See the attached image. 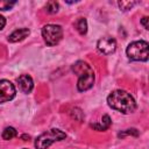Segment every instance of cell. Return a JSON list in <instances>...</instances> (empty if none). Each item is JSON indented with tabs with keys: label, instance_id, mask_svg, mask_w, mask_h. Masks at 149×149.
<instances>
[{
	"label": "cell",
	"instance_id": "cell-1",
	"mask_svg": "<svg viewBox=\"0 0 149 149\" xmlns=\"http://www.w3.org/2000/svg\"><path fill=\"white\" fill-rule=\"evenodd\" d=\"M107 102L109 107L123 114L133 113L136 109V102L134 98L123 90H115L111 92V94L107 97Z\"/></svg>",
	"mask_w": 149,
	"mask_h": 149
},
{
	"label": "cell",
	"instance_id": "cell-2",
	"mask_svg": "<svg viewBox=\"0 0 149 149\" xmlns=\"http://www.w3.org/2000/svg\"><path fill=\"white\" fill-rule=\"evenodd\" d=\"M72 71L79 77L77 83V88L80 92L90 90L94 84V72L93 69L84 61H78L72 65Z\"/></svg>",
	"mask_w": 149,
	"mask_h": 149
},
{
	"label": "cell",
	"instance_id": "cell-3",
	"mask_svg": "<svg viewBox=\"0 0 149 149\" xmlns=\"http://www.w3.org/2000/svg\"><path fill=\"white\" fill-rule=\"evenodd\" d=\"M126 54L130 61L146 62L149 56V44L146 41H135L132 42L126 50Z\"/></svg>",
	"mask_w": 149,
	"mask_h": 149
},
{
	"label": "cell",
	"instance_id": "cell-4",
	"mask_svg": "<svg viewBox=\"0 0 149 149\" xmlns=\"http://www.w3.org/2000/svg\"><path fill=\"white\" fill-rule=\"evenodd\" d=\"M65 133L62 132L61 129L57 128H52L43 134H41L36 141H35V147L36 149H47L48 147H50L54 142L56 141H61L63 139H65Z\"/></svg>",
	"mask_w": 149,
	"mask_h": 149
},
{
	"label": "cell",
	"instance_id": "cell-5",
	"mask_svg": "<svg viewBox=\"0 0 149 149\" xmlns=\"http://www.w3.org/2000/svg\"><path fill=\"white\" fill-rule=\"evenodd\" d=\"M42 37L48 45H56L63 37V29L58 24H45L42 28Z\"/></svg>",
	"mask_w": 149,
	"mask_h": 149
},
{
	"label": "cell",
	"instance_id": "cell-6",
	"mask_svg": "<svg viewBox=\"0 0 149 149\" xmlns=\"http://www.w3.org/2000/svg\"><path fill=\"white\" fill-rule=\"evenodd\" d=\"M15 93H16L15 86L9 80L6 79L0 80V104L12 100L15 97Z\"/></svg>",
	"mask_w": 149,
	"mask_h": 149
},
{
	"label": "cell",
	"instance_id": "cell-7",
	"mask_svg": "<svg viewBox=\"0 0 149 149\" xmlns=\"http://www.w3.org/2000/svg\"><path fill=\"white\" fill-rule=\"evenodd\" d=\"M97 48L98 50L104 54V55H109V54H113L116 49V41L113 38V37H109V36H106V37H102L98 41L97 43Z\"/></svg>",
	"mask_w": 149,
	"mask_h": 149
},
{
	"label": "cell",
	"instance_id": "cell-8",
	"mask_svg": "<svg viewBox=\"0 0 149 149\" xmlns=\"http://www.w3.org/2000/svg\"><path fill=\"white\" fill-rule=\"evenodd\" d=\"M17 84H19L20 90H21L23 93H29V92H31V90H33V87H34L33 78H31L29 74H21V76L17 78Z\"/></svg>",
	"mask_w": 149,
	"mask_h": 149
},
{
	"label": "cell",
	"instance_id": "cell-9",
	"mask_svg": "<svg viewBox=\"0 0 149 149\" xmlns=\"http://www.w3.org/2000/svg\"><path fill=\"white\" fill-rule=\"evenodd\" d=\"M28 35H29V29L28 28H20V29L14 30L8 36V41L13 42V43L14 42H19V41H22L23 38H26Z\"/></svg>",
	"mask_w": 149,
	"mask_h": 149
},
{
	"label": "cell",
	"instance_id": "cell-10",
	"mask_svg": "<svg viewBox=\"0 0 149 149\" xmlns=\"http://www.w3.org/2000/svg\"><path fill=\"white\" fill-rule=\"evenodd\" d=\"M111 123H112L111 118H109L107 114H105V115L102 116V119H101V121H100V122H98V123H92V125H91V127H92L93 129H95V130L102 132V130L108 129V128H109V126H111Z\"/></svg>",
	"mask_w": 149,
	"mask_h": 149
},
{
	"label": "cell",
	"instance_id": "cell-11",
	"mask_svg": "<svg viewBox=\"0 0 149 149\" xmlns=\"http://www.w3.org/2000/svg\"><path fill=\"white\" fill-rule=\"evenodd\" d=\"M74 27H76V29L78 30V33H79L80 35H85L86 31H87V21H86V19L79 17V19L76 21Z\"/></svg>",
	"mask_w": 149,
	"mask_h": 149
},
{
	"label": "cell",
	"instance_id": "cell-12",
	"mask_svg": "<svg viewBox=\"0 0 149 149\" xmlns=\"http://www.w3.org/2000/svg\"><path fill=\"white\" fill-rule=\"evenodd\" d=\"M16 134H17V132H16V129L14 127H6L3 129V132H2V139L6 140V141L12 140V139H14L16 136Z\"/></svg>",
	"mask_w": 149,
	"mask_h": 149
},
{
	"label": "cell",
	"instance_id": "cell-13",
	"mask_svg": "<svg viewBox=\"0 0 149 149\" xmlns=\"http://www.w3.org/2000/svg\"><path fill=\"white\" fill-rule=\"evenodd\" d=\"M58 7H59L58 6V2H56V1H49L45 5V10L48 13H50V14H55V13L58 12Z\"/></svg>",
	"mask_w": 149,
	"mask_h": 149
},
{
	"label": "cell",
	"instance_id": "cell-14",
	"mask_svg": "<svg viewBox=\"0 0 149 149\" xmlns=\"http://www.w3.org/2000/svg\"><path fill=\"white\" fill-rule=\"evenodd\" d=\"M135 3H136L135 1H125V0H121V1L118 2V5H119L121 10H129V9L133 8V6Z\"/></svg>",
	"mask_w": 149,
	"mask_h": 149
},
{
	"label": "cell",
	"instance_id": "cell-15",
	"mask_svg": "<svg viewBox=\"0 0 149 149\" xmlns=\"http://www.w3.org/2000/svg\"><path fill=\"white\" fill-rule=\"evenodd\" d=\"M15 3H16V1H10V0H0V9H1V10L10 9Z\"/></svg>",
	"mask_w": 149,
	"mask_h": 149
},
{
	"label": "cell",
	"instance_id": "cell-16",
	"mask_svg": "<svg viewBox=\"0 0 149 149\" xmlns=\"http://www.w3.org/2000/svg\"><path fill=\"white\" fill-rule=\"evenodd\" d=\"M71 116L76 120H78V121H81L84 119V113L81 112L80 108H73L71 111Z\"/></svg>",
	"mask_w": 149,
	"mask_h": 149
},
{
	"label": "cell",
	"instance_id": "cell-17",
	"mask_svg": "<svg viewBox=\"0 0 149 149\" xmlns=\"http://www.w3.org/2000/svg\"><path fill=\"white\" fill-rule=\"evenodd\" d=\"M126 135H134V136H137L139 135V132L136 129H127L126 132H122L119 134V137H123Z\"/></svg>",
	"mask_w": 149,
	"mask_h": 149
},
{
	"label": "cell",
	"instance_id": "cell-18",
	"mask_svg": "<svg viewBox=\"0 0 149 149\" xmlns=\"http://www.w3.org/2000/svg\"><path fill=\"white\" fill-rule=\"evenodd\" d=\"M141 23L144 26V28H146V29H149V26H148V17H147V16L142 17V20H141Z\"/></svg>",
	"mask_w": 149,
	"mask_h": 149
},
{
	"label": "cell",
	"instance_id": "cell-19",
	"mask_svg": "<svg viewBox=\"0 0 149 149\" xmlns=\"http://www.w3.org/2000/svg\"><path fill=\"white\" fill-rule=\"evenodd\" d=\"M5 24H6V19L2 15H0V30L5 27Z\"/></svg>",
	"mask_w": 149,
	"mask_h": 149
},
{
	"label": "cell",
	"instance_id": "cell-20",
	"mask_svg": "<svg viewBox=\"0 0 149 149\" xmlns=\"http://www.w3.org/2000/svg\"><path fill=\"white\" fill-rule=\"evenodd\" d=\"M24 149H26V148H24Z\"/></svg>",
	"mask_w": 149,
	"mask_h": 149
}]
</instances>
